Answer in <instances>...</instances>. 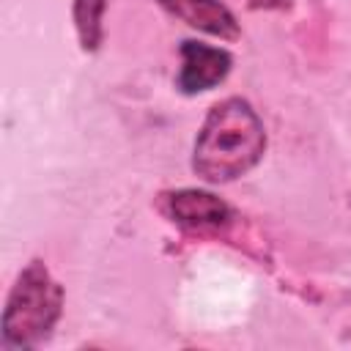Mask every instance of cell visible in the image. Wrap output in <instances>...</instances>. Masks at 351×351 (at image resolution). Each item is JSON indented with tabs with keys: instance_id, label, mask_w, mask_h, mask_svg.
I'll return each mask as SVG.
<instances>
[{
	"instance_id": "8992f818",
	"label": "cell",
	"mask_w": 351,
	"mask_h": 351,
	"mask_svg": "<svg viewBox=\"0 0 351 351\" xmlns=\"http://www.w3.org/2000/svg\"><path fill=\"white\" fill-rule=\"evenodd\" d=\"M104 8H107V0H74L71 16H74V27H77L80 47H82L85 52L99 49L101 38H104V25H101Z\"/></svg>"
},
{
	"instance_id": "3957f363",
	"label": "cell",
	"mask_w": 351,
	"mask_h": 351,
	"mask_svg": "<svg viewBox=\"0 0 351 351\" xmlns=\"http://www.w3.org/2000/svg\"><path fill=\"white\" fill-rule=\"evenodd\" d=\"M233 58L228 49L208 47L200 41H184L181 44V69L176 77V85L184 93H203L219 85L230 74Z\"/></svg>"
},
{
	"instance_id": "277c9868",
	"label": "cell",
	"mask_w": 351,
	"mask_h": 351,
	"mask_svg": "<svg viewBox=\"0 0 351 351\" xmlns=\"http://www.w3.org/2000/svg\"><path fill=\"white\" fill-rule=\"evenodd\" d=\"M167 214L186 230L211 233L230 222V208L211 192L203 189H178L167 197Z\"/></svg>"
},
{
	"instance_id": "5b68a950",
	"label": "cell",
	"mask_w": 351,
	"mask_h": 351,
	"mask_svg": "<svg viewBox=\"0 0 351 351\" xmlns=\"http://www.w3.org/2000/svg\"><path fill=\"white\" fill-rule=\"evenodd\" d=\"M159 3L167 14L186 22L189 27H197L208 36H219V38H228V41L239 38L236 16L219 0H159Z\"/></svg>"
},
{
	"instance_id": "7a4b0ae2",
	"label": "cell",
	"mask_w": 351,
	"mask_h": 351,
	"mask_svg": "<svg viewBox=\"0 0 351 351\" xmlns=\"http://www.w3.org/2000/svg\"><path fill=\"white\" fill-rule=\"evenodd\" d=\"M63 291L41 261H30L16 277L3 310V343L33 348L49 337L60 318Z\"/></svg>"
},
{
	"instance_id": "6da1fadb",
	"label": "cell",
	"mask_w": 351,
	"mask_h": 351,
	"mask_svg": "<svg viewBox=\"0 0 351 351\" xmlns=\"http://www.w3.org/2000/svg\"><path fill=\"white\" fill-rule=\"evenodd\" d=\"M266 151V129L244 99L217 101L195 140L192 167L211 184H228L250 173Z\"/></svg>"
}]
</instances>
